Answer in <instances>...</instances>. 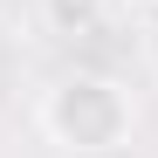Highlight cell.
Instances as JSON below:
<instances>
[{"label": "cell", "instance_id": "7a4b0ae2", "mask_svg": "<svg viewBox=\"0 0 158 158\" xmlns=\"http://www.w3.org/2000/svg\"><path fill=\"white\" fill-rule=\"evenodd\" d=\"M41 21H48V35H96L103 28V14H110V0H35Z\"/></svg>", "mask_w": 158, "mask_h": 158}, {"label": "cell", "instance_id": "6da1fadb", "mask_svg": "<svg viewBox=\"0 0 158 158\" xmlns=\"http://www.w3.org/2000/svg\"><path fill=\"white\" fill-rule=\"evenodd\" d=\"M131 131H138V103L110 76H62L41 96V138L69 158H103L131 144Z\"/></svg>", "mask_w": 158, "mask_h": 158}]
</instances>
